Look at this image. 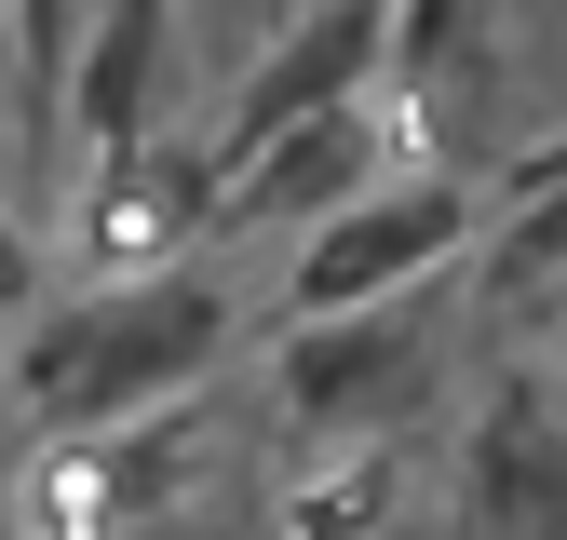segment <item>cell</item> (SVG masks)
<instances>
[{
    "instance_id": "1",
    "label": "cell",
    "mask_w": 567,
    "mask_h": 540,
    "mask_svg": "<svg viewBox=\"0 0 567 540\" xmlns=\"http://www.w3.org/2000/svg\"><path fill=\"white\" fill-rule=\"evenodd\" d=\"M230 365V284L217 270H135L68 311H28L14 338V392L54 446H122L150 405H189Z\"/></svg>"
},
{
    "instance_id": "2",
    "label": "cell",
    "mask_w": 567,
    "mask_h": 540,
    "mask_svg": "<svg viewBox=\"0 0 567 540\" xmlns=\"http://www.w3.org/2000/svg\"><path fill=\"white\" fill-rule=\"evenodd\" d=\"M486 202L460 176H379L365 202H338L324 230H298V257H284V324H338V311H392L419 298L433 270H460Z\"/></svg>"
},
{
    "instance_id": "3",
    "label": "cell",
    "mask_w": 567,
    "mask_h": 540,
    "mask_svg": "<svg viewBox=\"0 0 567 540\" xmlns=\"http://www.w3.org/2000/svg\"><path fill=\"white\" fill-rule=\"evenodd\" d=\"M379 54H392V0H311V14H284L257 54H244V82L217 108V135H203V163H257L270 135H298L351 95H379Z\"/></svg>"
},
{
    "instance_id": "4",
    "label": "cell",
    "mask_w": 567,
    "mask_h": 540,
    "mask_svg": "<svg viewBox=\"0 0 567 540\" xmlns=\"http://www.w3.org/2000/svg\"><path fill=\"white\" fill-rule=\"evenodd\" d=\"M68 135H82V163L122 176L150 163L163 135V68H176V0H95L82 28H68Z\"/></svg>"
},
{
    "instance_id": "5",
    "label": "cell",
    "mask_w": 567,
    "mask_h": 540,
    "mask_svg": "<svg viewBox=\"0 0 567 540\" xmlns=\"http://www.w3.org/2000/svg\"><path fill=\"white\" fill-rule=\"evenodd\" d=\"M405 365H419V298L338 311V324H284V338H270V405H284L311 446H351V433L405 392Z\"/></svg>"
},
{
    "instance_id": "6",
    "label": "cell",
    "mask_w": 567,
    "mask_h": 540,
    "mask_svg": "<svg viewBox=\"0 0 567 540\" xmlns=\"http://www.w3.org/2000/svg\"><path fill=\"white\" fill-rule=\"evenodd\" d=\"M379 176H392V108H379V95H351V108H324V122H298V135H270L257 163H230L203 230H270V217L324 230L338 202H365Z\"/></svg>"
},
{
    "instance_id": "7",
    "label": "cell",
    "mask_w": 567,
    "mask_h": 540,
    "mask_svg": "<svg viewBox=\"0 0 567 540\" xmlns=\"http://www.w3.org/2000/svg\"><path fill=\"white\" fill-rule=\"evenodd\" d=\"M460 513H473V540H567V405L540 378H501L473 405Z\"/></svg>"
},
{
    "instance_id": "8",
    "label": "cell",
    "mask_w": 567,
    "mask_h": 540,
    "mask_svg": "<svg viewBox=\"0 0 567 540\" xmlns=\"http://www.w3.org/2000/svg\"><path fill=\"white\" fill-rule=\"evenodd\" d=\"M473 14H486V0H392V54H379V68H392V95H433V82H446V54L473 41Z\"/></svg>"
},
{
    "instance_id": "9",
    "label": "cell",
    "mask_w": 567,
    "mask_h": 540,
    "mask_svg": "<svg viewBox=\"0 0 567 540\" xmlns=\"http://www.w3.org/2000/svg\"><path fill=\"white\" fill-rule=\"evenodd\" d=\"M554 270H567V176L527 202V217H514L501 243H486V298H540Z\"/></svg>"
},
{
    "instance_id": "10",
    "label": "cell",
    "mask_w": 567,
    "mask_h": 540,
    "mask_svg": "<svg viewBox=\"0 0 567 540\" xmlns=\"http://www.w3.org/2000/svg\"><path fill=\"white\" fill-rule=\"evenodd\" d=\"M41 311V243H28V217L0 202V324H28Z\"/></svg>"
},
{
    "instance_id": "11",
    "label": "cell",
    "mask_w": 567,
    "mask_h": 540,
    "mask_svg": "<svg viewBox=\"0 0 567 540\" xmlns=\"http://www.w3.org/2000/svg\"><path fill=\"white\" fill-rule=\"evenodd\" d=\"M176 540H284V513H270V500H203Z\"/></svg>"
},
{
    "instance_id": "12",
    "label": "cell",
    "mask_w": 567,
    "mask_h": 540,
    "mask_svg": "<svg viewBox=\"0 0 567 540\" xmlns=\"http://www.w3.org/2000/svg\"><path fill=\"white\" fill-rule=\"evenodd\" d=\"M244 14H284V0H244Z\"/></svg>"
}]
</instances>
